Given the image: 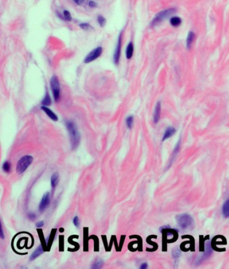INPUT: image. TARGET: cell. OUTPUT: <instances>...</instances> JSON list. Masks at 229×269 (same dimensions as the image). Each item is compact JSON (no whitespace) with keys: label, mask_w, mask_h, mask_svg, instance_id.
I'll return each instance as SVG.
<instances>
[{"label":"cell","mask_w":229,"mask_h":269,"mask_svg":"<svg viewBox=\"0 0 229 269\" xmlns=\"http://www.w3.org/2000/svg\"><path fill=\"white\" fill-rule=\"evenodd\" d=\"M66 126L71 138V146L73 149H75L78 146L80 141L79 133L77 131L76 125L72 121H67Z\"/></svg>","instance_id":"cell-1"},{"label":"cell","mask_w":229,"mask_h":269,"mask_svg":"<svg viewBox=\"0 0 229 269\" xmlns=\"http://www.w3.org/2000/svg\"><path fill=\"white\" fill-rule=\"evenodd\" d=\"M176 221L181 229H186L194 225V220L189 214H182L176 216Z\"/></svg>","instance_id":"cell-2"},{"label":"cell","mask_w":229,"mask_h":269,"mask_svg":"<svg viewBox=\"0 0 229 269\" xmlns=\"http://www.w3.org/2000/svg\"><path fill=\"white\" fill-rule=\"evenodd\" d=\"M175 9L174 8H169L165 10H162L155 16V18H153V20L151 22V26L152 27H153L157 26V24H160L163 20H165L169 16L173 14L175 12Z\"/></svg>","instance_id":"cell-3"},{"label":"cell","mask_w":229,"mask_h":269,"mask_svg":"<svg viewBox=\"0 0 229 269\" xmlns=\"http://www.w3.org/2000/svg\"><path fill=\"white\" fill-rule=\"evenodd\" d=\"M33 161L32 156L30 155H26L20 158L16 167V172L18 174H22L27 169Z\"/></svg>","instance_id":"cell-4"},{"label":"cell","mask_w":229,"mask_h":269,"mask_svg":"<svg viewBox=\"0 0 229 269\" xmlns=\"http://www.w3.org/2000/svg\"><path fill=\"white\" fill-rule=\"evenodd\" d=\"M50 87H51L54 99L56 102L59 100L60 98V83L59 79L56 76H53L50 79Z\"/></svg>","instance_id":"cell-5"},{"label":"cell","mask_w":229,"mask_h":269,"mask_svg":"<svg viewBox=\"0 0 229 269\" xmlns=\"http://www.w3.org/2000/svg\"><path fill=\"white\" fill-rule=\"evenodd\" d=\"M102 47H97L95 48V49H93L92 51L90 52V53L88 54V55L84 59V63H89L92 61H95V59H97V58H99L100 57V55H102Z\"/></svg>","instance_id":"cell-6"},{"label":"cell","mask_w":229,"mask_h":269,"mask_svg":"<svg viewBox=\"0 0 229 269\" xmlns=\"http://www.w3.org/2000/svg\"><path fill=\"white\" fill-rule=\"evenodd\" d=\"M121 46H122V34H120L119 37H118L117 46H116L115 53H114V61L116 65H118V63H119L120 57V53H121Z\"/></svg>","instance_id":"cell-7"},{"label":"cell","mask_w":229,"mask_h":269,"mask_svg":"<svg viewBox=\"0 0 229 269\" xmlns=\"http://www.w3.org/2000/svg\"><path fill=\"white\" fill-rule=\"evenodd\" d=\"M50 203V194L48 192H46L44 194L43 197L41 199V201L40 203V205H39V210L40 212H44L45 209L47 207V206Z\"/></svg>","instance_id":"cell-8"},{"label":"cell","mask_w":229,"mask_h":269,"mask_svg":"<svg viewBox=\"0 0 229 269\" xmlns=\"http://www.w3.org/2000/svg\"><path fill=\"white\" fill-rule=\"evenodd\" d=\"M161 111V102H157L156 106H155V111H154V114H153V121H154V123H155V124H157V123L159 121V119H160Z\"/></svg>","instance_id":"cell-9"},{"label":"cell","mask_w":229,"mask_h":269,"mask_svg":"<svg viewBox=\"0 0 229 269\" xmlns=\"http://www.w3.org/2000/svg\"><path fill=\"white\" fill-rule=\"evenodd\" d=\"M175 132H176V130L175 129V128H173V127H169V128H167L166 131L165 132L164 134H163L162 141L166 140L167 138H169L171 137V136L175 133Z\"/></svg>","instance_id":"cell-10"},{"label":"cell","mask_w":229,"mask_h":269,"mask_svg":"<svg viewBox=\"0 0 229 269\" xmlns=\"http://www.w3.org/2000/svg\"><path fill=\"white\" fill-rule=\"evenodd\" d=\"M41 109H42L43 111H44L45 113H46V114L47 115L50 119H52V120H53V121H57L58 120V117L57 116V115H56L53 111H51V110H50L49 108L46 107V106L44 105V106H42V107H41Z\"/></svg>","instance_id":"cell-11"},{"label":"cell","mask_w":229,"mask_h":269,"mask_svg":"<svg viewBox=\"0 0 229 269\" xmlns=\"http://www.w3.org/2000/svg\"><path fill=\"white\" fill-rule=\"evenodd\" d=\"M195 40V34L192 31L189 32L188 34H187V40H186V46L187 48L189 49L191 47L193 42Z\"/></svg>","instance_id":"cell-12"},{"label":"cell","mask_w":229,"mask_h":269,"mask_svg":"<svg viewBox=\"0 0 229 269\" xmlns=\"http://www.w3.org/2000/svg\"><path fill=\"white\" fill-rule=\"evenodd\" d=\"M134 53V46L132 42H129L128 45L126 48V55L127 59H130L133 56Z\"/></svg>","instance_id":"cell-13"},{"label":"cell","mask_w":229,"mask_h":269,"mask_svg":"<svg viewBox=\"0 0 229 269\" xmlns=\"http://www.w3.org/2000/svg\"><path fill=\"white\" fill-rule=\"evenodd\" d=\"M42 253H43L42 247L41 246H40L39 247L37 248L36 249L34 250V252L32 254L30 260H33L36 258L38 256H40V254H42Z\"/></svg>","instance_id":"cell-14"},{"label":"cell","mask_w":229,"mask_h":269,"mask_svg":"<svg viewBox=\"0 0 229 269\" xmlns=\"http://www.w3.org/2000/svg\"><path fill=\"white\" fill-rule=\"evenodd\" d=\"M222 215L224 218H228L229 217V199L226 200L222 206Z\"/></svg>","instance_id":"cell-15"},{"label":"cell","mask_w":229,"mask_h":269,"mask_svg":"<svg viewBox=\"0 0 229 269\" xmlns=\"http://www.w3.org/2000/svg\"><path fill=\"white\" fill-rule=\"evenodd\" d=\"M170 24L172 26L177 27L181 24V19L179 17L173 16L170 19Z\"/></svg>","instance_id":"cell-16"},{"label":"cell","mask_w":229,"mask_h":269,"mask_svg":"<svg viewBox=\"0 0 229 269\" xmlns=\"http://www.w3.org/2000/svg\"><path fill=\"white\" fill-rule=\"evenodd\" d=\"M50 182H51V187L52 189H54L57 186L58 183H59V175H58L57 173H54V174L52 175Z\"/></svg>","instance_id":"cell-17"},{"label":"cell","mask_w":229,"mask_h":269,"mask_svg":"<svg viewBox=\"0 0 229 269\" xmlns=\"http://www.w3.org/2000/svg\"><path fill=\"white\" fill-rule=\"evenodd\" d=\"M180 144H181V140H180V139H179V141L177 142V143L176 144V146H175V148H174V150H173V154H172V158H171V162H170L169 165V167H170L169 166H171V164L172 162H173V160H174V158H175V155L177 154V153L178 152H179V148H180Z\"/></svg>","instance_id":"cell-18"},{"label":"cell","mask_w":229,"mask_h":269,"mask_svg":"<svg viewBox=\"0 0 229 269\" xmlns=\"http://www.w3.org/2000/svg\"><path fill=\"white\" fill-rule=\"evenodd\" d=\"M42 104L44 105V106L46 105H50V104H51V100H50V98L49 96V94L48 93H46V95H45L44 100H42Z\"/></svg>","instance_id":"cell-19"},{"label":"cell","mask_w":229,"mask_h":269,"mask_svg":"<svg viewBox=\"0 0 229 269\" xmlns=\"http://www.w3.org/2000/svg\"><path fill=\"white\" fill-rule=\"evenodd\" d=\"M103 265V260L100 259H97L96 260V261L93 263L92 266H91V268H99L102 267Z\"/></svg>","instance_id":"cell-20"},{"label":"cell","mask_w":229,"mask_h":269,"mask_svg":"<svg viewBox=\"0 0 229 269\" xmlns=\"http://www.w3.org/2000/svg\"><path fill=\"white\" fill-rule=\"evenodd\" d=\"M97 22L101 27H104L106 24V20L102 16H99L97 17Z\"/></svg>","instance_id":"cell-21"},{"label":"cell","mask_w":229,"mask_h":269,"mask_svg":"<svg viewBox=\"0 0 229 269\" xmlns=\"http://www.w3.org/2000/svg\"><path fill=\"white\" fill-rule=\"evenodd\" d=\"M3 170L6 173H9L11 169V164L8 161H5L3 164Z\"/></svg>","instance_id":"cell-22"},{"label":"cell","mask_w":229,"mask_h":269,"mask_svg":"<svg viewBox=\"0 0 229 269\" xmlns=\"http://www.w3.org/2000/svg\"><path fill=\"white\" fill-rule=\"evenodd\" d=\"M180 255H181V252H180L179 249H178V248H174V249L172 250V256L173 258H177L179 257Z\"/></svg>","instance_id":"cell-23"},{"label":"cell","mask_w":229,"mask_h":269,"mask_svg":"<svg viewBox=\"0 0 229 269\" xmlns=\"http://www.w3.org/2000/svg\"><path fill=\"white\" fill-rule=\"evenodd\" d=\"M132 124H133V116L130 115V116H128L126 119V125L128 126V128L129 129H130L132 126Z\"/></svg>","instance_id":"cell-24"},{"label":"cell","mask_w":229,"mask_h":269,"mask_svg":"<svg viewBox=\"0 0 229 269\" xmlns=\"http://www.w3.org/2000/svg\"><path fill=\"white\" fill-rule=\"evenodd\" d=\"M64 14V18L67 20V21L70 22L72 20V17H71V15L70 13H69L67 10H65L63 12Z\"/></svg>","instance_id":"cell-25"},{"label":"cell","mask_w":229,"mask_h":269,"mask_svg":"<svg viewBox=\"0 0 229 269\" xmlns=\"http://www.w3.org/2000/svg\"><path fill=\"white\" fill-rule=\"evenodd\" d=\"M211 253H212L211 246H210V244H207V245H206V252H205V254H204V256H205L206 257H208V256H209L210 254H211Z\"/></svg>","instance_id":"cell-26"},{"label":"cell","mask_w":229,"mask_h":269,"mask_svg":"<svg viewBox=\"0 0 229 269\" xmlns=\"http://www.w3.org/2000/svg\"><path fill=\"white\" fill-rule=\"evenodd\" d=\"M79 26L82 29L84 30H87V31L89 30L90 29L92 28H91V26L89 25V24H86V23H83V24H80Z\"/></svg>","instance_id":"cell-27"},{"label":"cell","mask_w":229,"mask_h":269,"mask_svg":"<svg viewBox=\"0 0 229 269\" xmlns=\"http://www.w3.org/2000/svg\"><path fill=\"white\" fill-rule=\"evenodd\" d=\"M73 224H74V225H75L76 227H78L79 225V218L77 216H75L73 218Z\"/></svg>","instance_id":"cell-28"},{"label":"cell","mask_w":229,"mask_h":269,"mask_svg":"<svg viewBox=\"0 0 229 269\" xmlns=\"http://www.w3.org/2000/svg\"><path fill=\"white\" fill-rule=\"evenodd\" d=\"M28 218L30 220H35V218H36V215L34 214V213H29V214H28Z\"/></svg>","instance_id":"cell-29"},{"label":"cell","mask_w":229,"mask_h":269,"mask_svg":"<svg viewBox=\"0 0 229 269\" xmlns=\"http://www.w3.org/2000/svg\"><path fill=\"white\" fill-rule=\"evenodd\" d=\"M36 227H42V226H43V225H44V222L40 221V222H37V223L36 224Z\"/></svg>","instance_id":"cell-30"},{"label":"cell","mask_w":229,"mask_h":269,"mask_svg":"<svg viewBox=\"0 0 229 269\" xmlns=\"http://www.w3.org/2000/svg\"><path fill=\"white\" fill-rule=\"evenodd\" d=\"M89 5V6L91 7H96V5H97L96 3L94 2V1H90Z\"/></svg>","instance_id":"cell-31"},{"label":"cell","mask_w":229,"mask_h":269,"mask_svg":"<svg viewBox=\"0 0 229 269\" xmlns=\"http://www.w3.org/2000/svg\"><path fill=\"white\" fill-rule=\"evenodd\" d=\"M147 266H148V264H146V262H144L141 264V266H140V268L141 269H145V268H147Z\"/></svg>","instance_id":"cell-32"},{"label":"cell","mask_w":229,"mask_h":269,"mask_svg":"<svg viewBox=\"0 0 229 269\" xmlns=\"http://www.w3.org/2000/svg\"><path fill=\"white\" fill-rule=\"evenodd\" d=\"M73 1H74L75 2L77 3V4L80 5V4H81V3H83L84 0H73Z\"/></svg>","instance_id":"cell-33"},{"label":"cell","mask_w":229,"mask_h":269,"mask_svg":"<svg viewBox=\"0 0 229 269\" xmlns=\"http://www.w3.org/2000/svg\"><path fill=\"white\" fill-rule=\"evenodd\" d=\"M0 232H1V239H4V235H3L2 227H1V231H0Z\"/></svg>","instance_id":"cell-34"}]
</instances>
